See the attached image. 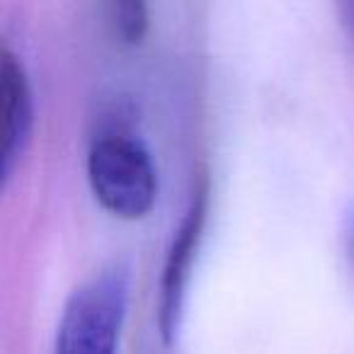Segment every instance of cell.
<instances>
[{
    "label": "cell",
    "instance_id": "obj_1",
    "mask_svg": "<svg viewBox=\"0 0 354 354\" xmlns=\"http://www.w3.org/2000/svg\"><path fill=\"white\" fill-rule=\"evenodd\" d=\"M95 202L122 221H141L158 202V170L148 148L127 131H104L88 151Z\"/></svg>",
    "mask_w": 354,
    "mask_h": 354
},
{
    "label": "cell",
    "instance_id": "obj_2",
    "mask_svg": "<svg viewBox=\"0 0 354 354\" xmlns=\"http://www.w3.org/2000/svg\"><path fill=\"white\" fill-rule=\"evenodd\" d=\"M129 296V267L114 262L90 277L66 301L54 354H119Z\"/></svg>",
    "mask_w": 354,
    "mask_h": 354
},
{
    "label": "cell",
    "instance_id": "obj_3",
    "mask_svg": "<svg viewBox=\"0 0 354 354\" xmlns=\"http://www.w3.org/2000/svg\"><path fill=\"white\" fill-rule=\"evenodd\" d=\"M209 216V183L202 177L192 192L183 221L177 226L172 243L167 248L165 262L158 281V304H156V325L162 344L177 342V335L185 320L187 291L192 281V270L202 248L204 226Z\"/></svg>",
    "mask_w": 354,
    "mask_h": 354
},
{
    "label": "cell",
    "instance_id": "obj_4",
    "mask_svg": "<svg viewBox=\"0 0 354 354\" xmlns=\"http://www.w3.org/2000/svg\"><path fill=\"white\" fill-rule=\"evenodd\" d=\"M0 102H3V177L10 180L20 165L32 129H35V97L30 75L22 61L6 46L0 56Z\"/></svg>",
    "mask_w": 354,
    "mask_h": 354
},
{
    "label": "cell",
    "instance_id": "obj_5",
    "mask_svg": "<svg viewBox=\"0 0 354 354\" xmlns=\"http://www.w3.org/2000/svg\"><path fill=\"white\" fill-rule=\"evenodd\" d=\"M104 20L114 41L122 46H138L151 30L148 0H104Z\"/></svg>",
    "mask_w": 354,
    "mask_h": 354
},
{
    "label": "cell",
    "instance_id": "obj_6",
    "mask_svg": "<svg viewBox=\"0 0 354 354\" xmlns=\"http://www.w3.org/2000/svg\"><path fill=\"white\" fill-rule=\"evenodd\" d=\"M344 241H347V255L354 265V212L347 218V231H344Z\"/></svg>",
    "mask_w": 354,
    "mask_h": 354
},
{
    "label": "cell",
    "instance_id": "obj_7",
    "mask_svg": "<svg viewBox=\"0 0 354 354\" xmlns=\"http://www.w3.org/2000/svg\"><path fill=\"white\" fill-rule=\"evenodd\" d=\"M347 6H349V15H352V22H354V0H347Z\"/></svg>",
    "mask_w": 354,
    "mask_h": 354
}]
</instances>
